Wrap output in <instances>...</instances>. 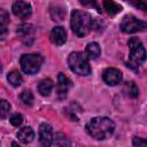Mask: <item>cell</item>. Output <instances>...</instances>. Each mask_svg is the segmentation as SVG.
Returning a JSON list of instances; mask_svg holds the SVG:
<instances>
[{
  "label": "cell",
  "mask_w": 147,
  "mask_h": 147,
  "mask_svg": "<svg viewBox=\"0 0 147 147\" xmlns=\"http://www.w3.org/2000/svg\"><path fill=\"white\" fill-rule=\"evenodd\" d=\"M86 131L92 138L96 140H105L114 133L115 123L108 117H94L86 124Z\"/></svg>",
  "instance_id": "6da1fadb"
},
{
  "label": "cell",
  "mask_w": 147,
  "mask_h": 147,
  "mask_svg": "<svg viewBox=\"0 0 147 147\" xmlns=\"http://www.w3.org/2000/svg\"><path fill=\"white\" fill-rule=\"evenodd\" d=\"M71 30L77 37H84L93 28V20L92 16L84 10H74L71 13Z\"/></svg>",
  "instance_id": "7a4b0ae2"
},
{
  "label": "cell",
  "mask_w": 147,
  "mask_h": 147,
  "mask_svg": "<svg viewBox=\"0 0 147 147\" xmlns=\"http://www.w3.org/2000/svg\"><path fill=\"white\" fill-rule=\"evenodd\" d=\"M88 56L82 52H72L68 57V65L70 70L79 76H87L91 74V65Z\"/></svg>",
  "instance_id": "3957f363"
},
{
  "label": "cell",
  "mask_w": 147,
  "mask_h": 147,
  "mask_svg": "<svg viewBox=\"0 0 147 147\" xmlns=\"http://www.w3.org/2000/svg\"><path fill=\"white\" fill-rule=\"evenodd\" d=\"M42 62H44L42 56L39 55V54H34V53L24 54L20 59L21 68L28 75H34V74H37L40 70Z\"/></svg>",
  "instance_id": "277c9868"
},
{
  "label": "cell",
  "mask_w": 147,
  "mask_h": 147,
  "mask_svg": "<svg viewBox=\"0 0 147 147\" xmlns=\"http://www.w3.org/2000/svg\"><path fill=\"white\" fill-rule=\"evenodd\" d=\"M129 48H130L129 59L131 64H134L136 67H138L146 60V49L138 38L132 37L129 40Z\"/></svg>",
  "instance_id": "5b68a950"
},
{
  "label": "cell",
  "mask_w": 147,
  "mask_h": 147,
  "mask_svg": "<svg viewBox=\"0 0 147 147\" xmlns=\"http://www.w3.org/2000/svg\"><path fill=\"white\" fill-rule=\"evenodd\" d=\"M119 28L125 33H134V32L146 30L147 23L141 21V20H138L133 15H126L123 17V20L119 24Z\"/></svg>",
  "instance_id": "8992f818"
},
{
  "label": "cell",
  "mask_w": 147,
  "mask_h": 147,
  "mask_svg": "<svg viewBox=\"0 0 147 147\" xmlns=\"http://www.w3.org/2000/svg\"><path fill=\"white\" fill-rule=\"evenodd\" d=\"M102 79L107 85L115 86V85H118L122 82L123 75L116 68H107L102 74Z\"/></svg>",
  "instance_id": "52a82bcc"
},
{
  "label": "cell",
  "mask_w": 147,
  "mask_h": 147,
  "mask_svg": "<svg viewBox=\"0 0 147 147\" xmlns=\"http://www.w3.org/2000/svg\"><path fill=\"white\" fill-rule=\"evenodd\" d=\"M11 9H13V13L20 18H28L32 13L31 5L25 1H22V0L15 1L13 3Z\"/></svg>",
  "instance_id": "ba28073f"
},
{
  "label": "cell",
  "mask_w": 147,
  "mask_h": 147,
  "mask_svg": "<svg viewBox=\"0 0 147 147\" xmlns=\"http://www.w3.org/2000/svg\"><path fill=\"white\" fill-rule=\"evenodd\" d=\"M53 140L52 126L47 123H42L39 126V141L42 146H51Z\"/></svg>",
  "instance_id": "9c48e42d"
},
{
  "label": "cell",
  "mask_w": 147,
  "mask_h": 147,
  "mask_svg": "<svg viewBox=\"0 0 147 147\" xmlns=\"http://www.w3.org/2000/svg\"><path fill=\"white\" fill-rule=\"evenodd\" d=\"M51 41L56 46H61L67 41V32L62 26H55L51 31Z\"/></svg>",
  "instance_id": "30bf717a"
},
{
  "label": "cell",
  "mask_w": 147,
  "mask_h": 147,
  "mask_svg": "<svg viewBox=\"0 0 147 147\" xmlns=\"http://www.w3.org/2000/svg\"><path fill=\"white\" fill-rule=\"evenodd\" d=\"M70 85L71 84H70L69 78L64 74L60 72L59 76H57V95H59V98H61V99L65 98Z\"/></svg>",
  "instance_id": "8fae6325"
},
{
  "label": "cell",
  "mask_w": 147,
  "mask_h": 147,
  "mask_svg": "<svg viewBox=\"0 0 147 147\" xmlns=\"http://www.w3.org/2000/svg\"><path fill=\"white\" fill-rule=\"evenodd\" d=\"M17 138L22 144H29L33 140L34 138V132L30 126H24L18 130L17 132Z\"/></svg>",
  "instance_id": "7c38bea8"
},
{
  "label": "cell",
  "mask_w": 147,
  "mask_h": 147,
  "mask_svg": "<svg viewBox=\"0 0 147 147\" xmlns=\"http://www.w3.org/2000/svg\"><path fill=\"white\" fill-rule=\"evenodd\" d=\"M53 90V82L49 78H45L41 79L38 84V92L42 95V96H48L51 94Z\"/></svg>",
  "instance_id": "4fadbf2b"
},
{
  "label": "cell",
  "mask_w": 147,
  "mask_h": 147,
  "mask_svg": "<svg viewBox=\"0 0 147 147\" xmlns=\"http://www.w3.org/2000/svg\"><path fill=\"white\" fill-rule=\"evenodd\" d=\"M71 141L69 140V138H67L65 134L57 132L55 134H53V140H52V146H60V147H64V146H70Z\"/></svg>",
  "instance_id": "5bb4252c"
},
{
  "label": "cell",
  "mask_w": 147,
  "mask_h": 147,
  "mask_svg": "<svg viewBox=\"0 0 147 147\" xmlns=\"http://www.w3.org/2000/svg\"><path fill=\"white\" fill-rule=\"evenodd\" d=\"M103 8L109 15H115L122 10V7L113 0H103Z\"/></svg>",
  "instance_id": "9a60e30c"
},
{
  "label": "cell",
  "mask_w": 147,
  "mask_h": 147,
  "mask_svg": "<svg viewBox=\"0 0 147 147\" xmlns=\"http://www.w3.org/2000/svg\"><path fill=\"white\" fill-rule=\"evenodd\" d=\"M86 54L90 59H98L101 54V48L98 42H90L86 46Z\"/></svg>",
  "instance_id": "2e32d148"
},
{
  "label": "cell",
  "mask_w": 147,
  "mask_h": 147,
  "mask_svg": "<svg viewBox=\"0 0 147 147\" xmlns=\"http://www.w3.org/2000/svg\"><path fill=\"white\" fill-rule=\"evenodd\" d=\"M8 23H9V16L5 9H1L0 10V36L1 38H3L7 32Z\"/></svg>",
  "instance_id": "e0dca14e"
},
{
  "label": "cell",
  "mask_w": 147,
  "mask_h": 147,
  "mask_svg": "<svg viewBox=\"0 0 147 147\" xmlns=\"http://www.w3.org/2000/svg\"><path fill=\"white\" fill-rule=\"evenodd\" d=\"M124 92H125V94H126L127 96L134 99V98H137L138 94H139V88H138V86L136 85V83H133V82H127V83L124 85Z\"/></svg>",
  "instance_id": "ac0fdd59"
},
{
  "label": "cell",
  "mask_w": 147,
  "mask_h": 147,
  "mask_svg": "<svg viewBox=\"0 0 147 147\" xmlns=\"http://www.w3.org/2000/svg\"><path fill=\"white\" fill-rule=\"evenodd\" d=\"M7 79H8V82L10 83V85H13L14 87L20 86V85L22 84V82H23V78H22L21 74H20L18 71H16V70L10 71V72L8 74V76H7Z\"/></svg>",
  "instance_id": "d6986e66"
},
{
  "label": "cell",
  "mask_w": 147,
  "mask_h": 147,
  "mask_svg": "<svg viewBox=\"0 0 147 147\" xmlns=\"http://www.w3.org/2000/svg\"><path fill=\"white\" fill-rule=\"evenodd\" d=\"M20 99L23 102V105H25V106H31L33 103V94L30 90H24L20 94Z\"/></svg>",
  "instance_id": "ffe728a7"
},
{
  "label": "cell",
  "mask_w": 147,
  "mask_h": 147,
  "mask_svg": "<svg viewBox=\"0 0 147 147\" xmlns=\"http://www.w3.org/2000/svg\"><path fill=\"white\" fill-rule=\"evenodd\" d=\"M65 15V10L62 8V7H55V8H52L51 9V16L54 21H57V22H61L63 20Z\"/></svg>",
  "instance_id": "44dd1931"
},
{
  "label": "cell",
  "mask_w": 147,
  "mask_h": 147,
  "mask_svg": "<svg viewBox=\"0 0 147 147\" xmlns=\"http://www.w3.org/2000/svg\"><path fill=\"white\" fill-rule=\"evenodd\" d=\"M17 33H18L22 38H28V37H30V36L33 33V28H32V25H30V24H23V25L18 26Z\"/></svg>",
  "instance_id": "7402d4cb"
},
{
  "label": "cell",
  "mask_w": 147,
  "mask_h": 147,
  "mask_svg": "<svg viewBox=\"0 0 147 147\" xmlns=\"http://www.w3.org/2000/svg\"><path fill=\"white\" fill-rule=\"evenodd\" d=\"M9 122H10L11 125H14V126H20V125L22 124V122H23V116H22L21 114H18V113L13 114V115L9 117Z\"/></svg>",
  "instance_id": "603a6c76"
},
{
  "label": "cell",
  "mask_w": 147,
  "mask_h": 147,
  "mask_svg": "<svg viewBox=\"0 0 147 147\" xmlns=\"http://www.w3.org/2000/svg\"><path fill=\"white\" fill-rule=\"evenodd\" d=\"M9 110H10V105L6 100H1V110H0L1 118H5L9 114Z\"/></svg>",
  "instance_id": "cb8c5ba5"
},
{
  "label": "cell",
  "mask_w": 147,
  "mask_h": 147,
  "mask_svg": "<svg viewBox=\"0 0 147 147\" xmlns=\"http://www.w3.org/2000/svg\"><path fill=\"white\" fill-rule=\"evenodd\" d=\"M132 144L134 146H147V140L144 139V138H139V137H134L132 139Z\"/></svg>",
  "instance_id": "d4e9b609"
},
{
  "label": "cell",
  "mask_w": 147,
  "mask_h": 147,
  "mask_svg": "<svg viewBox=\"0 0 147 147\" xmlns=\"http://www.w3.org/2000/svg\"><path fill=\"white\" fill-rule=\"evenodd\" d=\"M83 5H86V6H92V7H95V8H98V6H96V3H95V1L94 0H79Z\"/></svg>",
  "instance_id": "484cf974"
},
{
  "label": "cell",
  "mask_w": 147,
  "mask_h": 147,
  "mask_svg": "<svg viewBox=\"0 0 147 147\" xmlns=\"http://www.w3.org/2000/svg\"><path fill=\"white\" fill-rule=\"evenodd\" d=\"M146 2H147V1H146Z\"/></svg>",
  "instance_id": "4316f807"
}]
</instances>
